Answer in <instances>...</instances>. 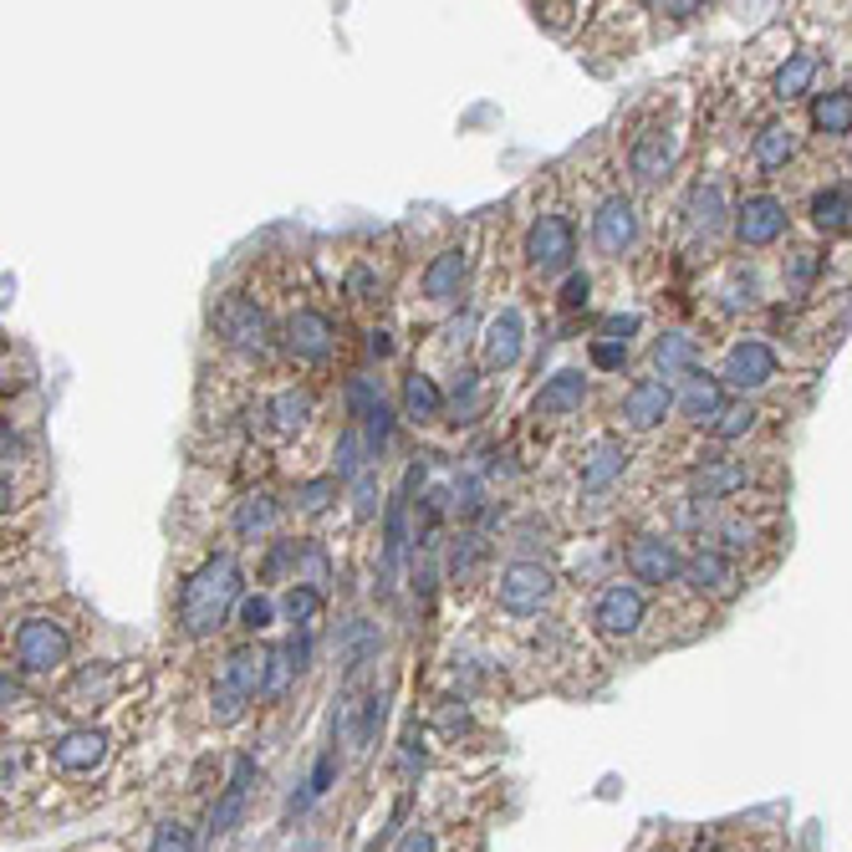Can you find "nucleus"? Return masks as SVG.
<instances>
[{
    "instance_id": "nucleus-1",
    "label": "nucleus",
    "mask_w": 852,
    "mask_h": 852,
    "mask_svg": "<svg viewBox=\"0 0 852 852\" xmlns=\"http://www.w3.org/2000/svg\"><path fill=\"white\" fill-rule=\"evenodd\" d=\"M255 297L271 306L276 317V337H281V363L301 373H327L342 358V312H333V301L312 281V271L276 255V261H255Z\"/></svg>"
},
{
    "instance_id": "nucleus-2",
    "label": "nucleus",
    "mask_w": 852,
    "mask_h": 852,
    "mask_svg": "<svg viewBox=\"0 0 852 852\" xmlns=\"http://www.w3.org/2000/svg\"><path fill=\"white\" fill-rule=\"evenodd\" d=\"M562 179H567L577 215H582L587 251L598 255L602 266L634 261L643 246V200L623 174L613 138H598L587 153H577V174H562Z\"/></svg>"
},
{
    "instance_id": "nucleus-3",
    "label": "nucleus",
    "mask_w": 852,
    "mask_h": 852,
    "mask_svg": "<svg viewBox=\"0 0 852 852\" xmlns=\"http://www.w3.org/2000/svg\"><path fill=\"white\" fill-rule=\"evenodd\" d=\"M689 128H694V98L685 87H668V92L659 87L638 108L623 113L613 149H618V164L638 200H653V195H664L679 179L689 153Z\"/></svg>"
},
{
    "instance_id": "nucleus-4",
    "label": "nucleus",
    "mask_w": 852,
    "mask_h": 852,
    "mask_svg": "<svg viewBox=\"0 0 852 852\" xmlns=\"http://www.w3.org/2000/svg\"><path fill=\"white\" fill-rule=\"evenodd\" d=\"M526 220H521V240H516V276L531 297H547L577 271L582 255V230H577V204L567 195L562 168L536 174L531 185L521 189Z\"/></svg>"
},
{
    "instance_id": "nucleus-5",
    "label": "nucleus",
    "mask_w": 852,
    "mask_h": 852,
    "mask_svg": "<svg viewBox=\"0 0 852 852\" xmlns=\"http://www.w3.org/2000/svg\"><path fill=\"white\" fill-rule=\"evenodd\" d=\"M11 634H5V668L21 674V679H67L72 659H77V643H83V602L67 598H47L32 602V607H16L5 613Z\"/></svg>"
},
{
    "instance_id": "nucleus-6",
    "label": "nucleus",
    "mask_w": 852,
    "mask_h": 852,
    "mask_svg": "<svg viewBox=\"0 0 852 852\" xmlns=\"http://www.w3.org/2000/svg\"><path fill=\"white\" fill-rule=\"evenodd\" d=\"M246 598V567L235 547H210L195 567L179 577L174 598V638L179 643H215L235 623V607Z\"/></svg>"
},
{
    "instance_id": "nucleus-7",
    "label": "nucleus",
    "mask_w": 852,
    "mask_h": 852,
    "mask_svg": "<svg viewBox=\"0 0 852 852\" xmlns=\"http://www.w3.org/2000/svg\"><path fill=\"white\" fill-rule=\"evenodd\" d=\"M710 368L719 373V384L730 388V399H761V403H770L776 393H786L797 378L812 384V373H817V368H806L802 358H791L766 327L725 333V342H719Z\"/></svg>"
},
{
    "instance_id": "nucleus-8",
    "label": "nucleus",
    "mask_w": 852,
    "mask_h": 852,
    "mask_svg": "<svg viewBox=\"0 0 852 852\" xmlns=\"http://www.w3.org/2000/svg\"><path fill=\"white\" fill-rule=\"evenodd\" d=\"M812 138L802 128V113H761L755 108L746 123V149H740V189H781L812 164Z\"/></svg>"
},
{
    "instance_id": "nucleus-9",
    "label": "nucleus",
    "mask_w": 852,
    "mask_h": 852,
    "mask_svg": "<svg viewBox=\"0 0 852 852\" xmlns=\"http://www.w3.org/2000/svg\"><path fill=\"white\" fill-rule=\"evenodd\" d=\"M210 337L225 358H235L240 368H271L281 363V337H276V317L271 306L255 297L251 286H225L210 301Z\"/></svg>"
},
{
    "instance_id": "nucleus-10",
    "label": "nucleus",
    "mask_w": 852,
    "mask_h": 852,
    "mask_svg": "<svg viewBox=\"0 0 852 852\" xmlns=\"http://www.w3.org/2000/svg\"><path fill=\"white\" fill-rule=\"evenodd\" d=\"M653 618H659V598L649 587H638L634 577H602L592 592H587V634L598 638L602 649H634L638 638L653 634Z\"/></svg>"
},
{
    "instance_id": "nucleus-11",
    "label": "nucleus",
    "mask_w": 852,
    "mask_h": 852,
    "mask_svg": "<svg viewBox=\"0 0 852 852\" xmlns=\"http://www.w3.org/2000/svg\"><path fill=\"white\" fill-rule=\"evenodd\" d=\"M567 577L547 556H505L490 572V613L505 623H541L556 613Z\"/></svg>"
},
{
    "instance_id": "nucleus-12",
    "label": "nucleus",
    "mask_w": 852,
    "mask_h": 852,
    "mask_svg": "<svg viewBox=\"0 0 852 852\" xmlns=\"http://www.w3.org/2000/svg\"><path fill=\"white\" fill-rule=\"evenodd\" d=\"M618 562H623V577H634L638 587H649L653 598H664V592H679V582H685L689 541L668 531L664 521H634L618 536Z\"/></svg>"
},
{
    "instance_id": "nucleus-13",
    "label": "nucleus",
    "mask_w": 852,
    "mask_h": 852,
    "mask_svg": "<svg viewBox=\"0 0 852 852\" xmlns=\"http://www.w3.org/2000/svg\"><path fill=\"white\" fill-rule=\"evenodd\" d=\"M475 255H480V225H465L454 230L444 246L424 255L414 281V312L424 317H450L460 297L469 291V276H475Z\"/></svg>"
},
{
    "instance_id": "nucleus-14",
    "label": "nucleus",
    "mask_w": 852,
    "mask_h": 852,
    "mask_svg": "<svg viewBox=\"0 0 852 852\" xmlns=\"http://www.w3.org/2000/svg\"><path fill=\"white\" fill-rule=\"evenodd\" d=\"M679 230H685L689 251H710V261L719 266V251L730 255V220H736V195H730V174L719 168H700L679 195Z\"/></svg>"
},
{
    "instance_id": "nucleus-15",
    "label": "nucleus",
    "mask_w": 852,
    "mask_h": 852,
    "mask_svg": "<svg viewBox=\"0 0 852 852\" xmlns=\"http://www.w3.org/2000/svg\"><path fill=\"white\" fill-rule=\"evenodd\" d=\"M634 439H623L618 429H592V435L577 444V454H572V501L577 505H613L618 501V490L628 485V475H634Z\"/></svg>"
},
{
    "instance_id": "nucleus-16",
    "label": "nucleus",
    "mask_w": 852,
    "mask_h": 852,
    "mask_svg": "<svg viewBox=\"0 0 852 852\" xmlns=\"http://www.w3.org/2000/svg\"><path fill=\"white\" fill-rule=\"evenodd\" d=\"M802 235L797 225V200L791 189H736V220H730V251L766 261Z\"/></svg>"
},
{
    "instance_id": "nucleus-17",
    "label": "nucleus",
    "mask_w": 852,
    "mask_h": 852,
    "mask_svg": "<svg viewBox=\"0 0 852 852\" xmlns=\"http://www.w3.org/2000/svg\"><path fill=\"white\" fill-rule=\"evenodd\" d=\"M317 424V388L306 384V378H291V384H276L266 393H255L251 409H240V429L246 435H261V439H301L306 429Z\"/></svg>"
},
{
    "instance_id": "nucleus-18",
    "label": "nucleus",
    "mask_w": 852,
    "mask_h": 852,
    "mask_svg": "<svg viewBox=\"0 0 852 852\" xmlns=\"http://www.w3.org/2000/svg\"><path fill=\"white\" fill-rule=\"evenodd\" d=\"M128 685H134L128 659H87V664L72 668L67 679H57V710L72 715V725H87L92 715L113 710Z\"/></svg>"
},
{
    "instance_id": "nucleus-19",
    "label": "nucleus",
    "mask_w": 852,
    "mask_h": 852,
    "mask_svg": "<svg viewBox=\"0 0 852 852\" xmlns=\"http://www.w3.org/2000/svg\"><path fill=\"white\" fill-rule=\"evenodd\" d=\"M822 77H827V51L812 47V41H797L786 57H776V62L766 67L761 113H802L806 102L827 87Z\"/></svg>"
},
{
    "instance_id": "nucleus-20",
    "label": "nucleus",
    "mask_w": 852,
    "mask_h": 852,
    "mask_svg": "<svg viewBox=\"0 0 852 852\" xmlns=\"http://www.w3.org/2000/svg\"><path fill=\"white\" fill-rule=\"evenodd\" d=\"M674 424V384L659 373H638L623 384V393L607 409V429H618L623 439H653Z\"/></svg>"
},
{
    "instance_id": "nucleus-21",
    "label": "nucleus",
    "mask_w": 852,
    "mask_h": 852,
    "mask_svg": "<svg viewBox=\"0 0 852 852\" xmlns=\"http://www.w3.org/2000/svg\"><path fill=\"white\" fill-rule=\"evenodd\" d=\"M526 352H531L526 306L505 301V306H496V312L480 322V333H475V368H480L485 378H505V373H516L521 363H526Z\"/></svg>"
},
{
    "instance_id": "nucleus-22",
    "label": "nucleus",
    "mask_w": 852,
    "mask_h": 852,
    "mask_svg": "<svg viewBox=\"0 0 852 852\" xmlns=\"http://www.w3.org/2000/svg\"><path fill=\"white\" fill-rule=\"evenodd\" d=\"M832 276V246H822L812 235H791L781 251L770 255V281H776V301H812L827 291Z\"/></svg>"
},
{
    "instance_id": "nucleus-23",
    "label": "nucleus",
    "mask_w": 852,
    "mask_h": 852,
    "mask_svg": "<svg viewBox=\"0 0 852 852\" xmlns=\"http://www.w3.org/2000/svg\"><path fill=\"white\" fill-rule=\"evenodd\" d=\"M797 225L802 235L822 240V246H842L852 240V179L832 174V179H812L797 200Z\"/></svg>"
},
{
    "instance_id": "nucleus-24",
    "label": "nucleus",
    "mask_w": 852,
    "mask_h": 852,
    "mask_svg": "<svg viewBox=\"0 0 852 852\" xmlns=\"http://www.w3.org/2000/svg\"><path fill=\"white\" fill-rule=\"evenodd\" d=\"M751 577L755 572L746 567V562H736V556L715 552V547H689L679 592H689V598L704 602V607H730V602L751 587Z\"/></svg>"
},
{
    "instance_id": "nucleus-25",
    "label": "nucleus",
    "mask_w": 852,
    "mask_h": 852,
    "mask_svg": "<svg viewBox=\"0 0 852 852\" xmlns=\"http://www.w3.org/2000/svg\"><path fill=\"white\" fill-rule=\"evenodd\" d=\"M786 424V409L761 399H730V409L710 424V435H700L710 450H730V454H766L761 439L776 435Z\"/></svg>"
},
{
    "instance_id": "nucleus-26",
    "label": "nucleus",
    "mask_w": 852,
    "mask_h": 852,
    "mask_svg": "<svg viewBox=\"0 0 852 852\" xmlns=\"http://www.w3.org/2000/svg\"><path fill=\"white\" fill-rule=\"evenodd\" d=\"M113 751H117L113 730L98 725V719H87V725H67V730H57V736L47 740L51 770H57V776H67V781H87V776L108 770Z\"/></svg>"
},
{
    "instance_id": "nucleus-27",
    "label": "nucleus",
    "mask_w": 852,
    "mask_h": 852,
    "mask_svg": "<svg viewBox=\"0 0 852 852\" xmlns=\"http://www.w3.org/2000/svg\"><path fill=\"white\" fill-rule=\"evenodd\" d=\"M592 399V373L587 368H556L547 384L531 393V409H526V424L536 435L541 429H562V424H577Z\"/></svg>"
},
{
    "instance_id": "nucleus-28",
    "label": "nucleus",
    "mask_w": 852,
    "mask_h": 852,
    "mask_svg": "<svg viewBox=\"0 0 852 852\" xmlns=\"http://www.w3.org/2000/svg\"><path fill=\"white\" fill-rule=\"evenodd\" d=\"M812 153H842L852 143V77H837L802 108Z\"/></svg>"
},
{
    "instance_id": "nucleus-29",
    "label": "nucleus",
    "mask_w": 852,
    "mask_h": 852,
    "mask_svg": "<svg viewBox=\"0 0 852 852\" xmlns=\"http://www.w3.org/2000/svg\"><path fill=\"white\" fill-rule=\"evenodd\" d=\"M388 291H393V261L388 255H348L342 261V281H337V301H342V312L352 317L373 322L384 312Z\"/></svg>"
},
{
    "instance_id": "nucleus-30",
    "label": "nucleus",
    "mask_w": 852,
    "mask_h": 852,
    "mask_svg": "<svg viewBox=\"0 0 852 852\" xmlns=\"http://www.w3.org/2000/svg\"><path fill=\"white\" fill-rule=\"evenodd\" d=\"M286 516V501L271 490V485H251L230 501V516H225V536L230 547H271L276 541V526Z\"/></svg>"
},
{
    "instance_id": "nucleus-31",
    "label": "nucleus",
    "mask_w": 852,
    "mask_h": 852,
    "mask_svg": "<svg viewBox=\"0 0 852 852\" xmlns=\"http://www.w3.org/2000/svg\"><path fill=\"white\" fill-rule=\"evenodd\" d=\"M730 409V388L719 384V373L704 363V368L685 373L679 384H674V418L685 424V435H710V424Z\"/></svg>"
},
{
    "instance_id": "nucleus-32",
    "label": "nucleus",
    "mask_w": 852,
    "mask_h": 852,
    "mask_svg": "<svg viewBox=\"0 0 852 852\" xmlns=\"http://www.w3.org/2000/svg\"><path fill=\"white\" fill-rule=\"evenodd\" d=\"M399 418L414 429H435L439 418H450V388L429 368H409L399 378Z\"/></svg>"
},
{
    "instance_id": "nucleus-33",
    "label": "nucleus",
    "mask_w": 852,
    "mask_h": 852,
    "mask_svg": "<svg viewBox=\"0 0 852 852\" xmlns=\"http://www.w3.org/2000/svg\"><path fill=\"white\" fill-rule=\"evenodd\" d=\"M704 368V337L689 333V327H659L649 342V373H659V378H668V384H679L685 373Z\"/></svg>"
},
{
    "instance_id": "nucleus-34",
    "label": "nucleus",
    "mask_w": 852,
    "mask_h": 852,
    "mask_svg": "<svg viewBox=\"0 0 852 852\" xmlns=\"http://www.w3.org/2000/svg\"><path fill=\"white\" fill-rule=\"evenodd\" d=\"M485 567H490V536L475 531V526H460L450 536V556H444V582H450L454 598H469L480 587ZM490 582V577H485Z\"/></svg>"
},
{
    "instance_id": "nucleus-35",
    "label": "nucleus",
    "mask_w": 852,
    "mask_h": 852,
    "mask_svg": "<svg viewBox=\"0 0 852 852\" xmlns=\"http://www.w3.org/2000/svg\"><path fill=\"white\" fill-rule=\"evenodd\" d=\"M215 674L230 689H240L246 700H261V694H266V679H271V643H261V638H240V643H230V649L220 653Z\"/></svg>"
},
{
    "instance_id": "nucleus-36",
    "label": "nucleus",
    "mask_w": 852,
    "mask_h": 852,
    "mask_svg": "<svg viewBox=\"0 0 852 852\" xmlns=\"http://www.w3.org/2000/svg\"><path fill=\"white\" fill-rule=\"evenodd\" d=\"M251 781H255V761L251 755H235L230 761V776H225V791L215 797L210 806V817H204V837L220 842V837H230L246 817V802H251Z\"/></svg>"
},
{
    "instance_id": "nucleus-37",
    "label": "nucleus",
    "mask_w": 852,
    "mask_h": 852,
    "mask_svg": "<svg viewBox=\"0 0 852 852\" xmlns=\"http://www.w3.org/2000/svg\"><path fill=\"white\" fill-rule=\"evenodd\" d=\"M342 490H348V485L337 480L333 469H322V475H301V480L291 485V496H286V511H297L301 521H322L337 501H342Z\"/></svg>"
},
{
    "instance_id": "nucleus-38",
    "label": "nucleus",
    "mask_w": 852,
    "mask_h": 852,
    "mask_svg": "<svg viewBox=\"0 0 852 852\" xmlns=\"http://www.w3.org/2000/svg\"><path fill=\"white\" fill-rule=\"evenodd\" d=\"M281 598V618L291 623V634H312L322 618V607H327V592L317 582H291L276 592Z\"/></svg>"
},
{
    "instance_id": "nucleus-39",
    "label": "nucleus",
    "mask_w": 852,
    "mask_h": 852,
    "mask_svg": "<svg viewBox=\"0 0 852 852\" xmlns=\"http://www.w3.org/2000/svg\"><path fill=\"white\" fill-rule=\"evenodd\" d=\"M485 414V373L475 368V358L454 368L450 384V424H475Z\"/></svg>"
},
{
    "instance_id": "nucleus-40",
    "label": "nucleus",
    "mask_w": 852,
    "mask_h": 852,
    "mask_svg": "<svg viewBox=\"0 0 852 852\" xmlns=\"http://www.w3.org/2000/svg\"><path fill=\"white\" fill-rule=\"evenodd\" d=\"M373 465H378V460H373L363 429H358V424H342V429H337V444H333V475L342 485H352L358 475H368Z\"/></svg>"
},
{
    "instance_id": "nucleus-41",
    "label": "nucleus",
    "mask_w": 852,
    "mask_h": 852,
    "mask_svg": "<svg viewBox=\"0 0 852 852\" xmlns=\"http://www.w3.org/2000/svg\"><path fill=\"white\" fill-rule=\"evenodd\" d=\"M251 704L255 700H246L240 689H230L225 679H210V689H204V719L215 725V730H230V725H240V719L251 715Z\"/></svg>"
},
{
    "instance_id": "nucleus-42",
    "label": "nucleus",
    "mask_w": 852,
    "mask_h": 852,
    "mask_svg": "<svg viewBox=\"0 0 852 852\" xmlns=\"http://www.w3.org/2000/svg\"><path fill=\"white\" fill-rule=\"evenodd\" d=\"M276 618H281V598H276L271 587H255V592H246V598H240V607H235V628H240V638H261Z\"/></svg>"
},
{
    "instance_id": "nucleus-43",
    "label": "nucleus",
    "mask_w": 852,
    "mask_h": 852,
    "mask_svg": "<svg viewBox=\"0 0 852 852\" xmlns=\"http://www.w3.org/2000/svg\"><path fill=\"white\" fill-rule=\"evenodd\" d=\"M348 501H352L348 511H352V521H358V526H368V521H378V511H388V505H384V475H378V465L348 485Z\"/></svg>"
},
{
    "instance_id": "nucleus-44",
    "label": "nucleus",
    "mask_w": 852,
    "mask_h": 852,
    "mask_svg": "<svg viewBox=\"0 0 852 852\" xmlns=\"http://www.w3.org/2000/svg\"><path fill=\"white\" fill-rule=\"evenodd\" d=\"M143 852H200V837L185 817H159L149 827V848Z\"/></svg>"
},
{
    "instance_id": "nucleus-45",
    "label": "nucleus",
    "mask_w": 852,
    "mask_h": 852,
    "mask_svg": "<svg viewBox=\"0 0 852 852\" xmlns=\"http://www.w3.org/2000/svg\"><path fill=\"white\" fill-rule=\"evenodd\" d=\"M552 306L562 312V317H582L587 306H592V276H587L582 266L572 271L567 281L556 286V297H552Z\"/></svg>"
},
{
    "instance_id": "nucleus-46",
    "label": "nucleus",
    "mask_w": 852,
    "mask_h": 852,
    "mask_svg": "<svg viewBox=\"0 0 852 852\" xmlns=\"http://www.w3.org/2000/svg\"><path fill=\"white\" fill-rule=\"evenodd\" d=\"M587 363L598 373H623L628 368V348H623V342H607V337H587Z\"/></svg>"
},
{
    "instance_id": "nucleus-47",
    "label": "nucleus",
    "mask_w": 852,
    "mask_h": 852,
    "mask_svg": "<svg viewBox=\"0 0 852 852\" xmlns=\"http://www.w3.org/2000/svg\"><path fill=\"white\" fill-rule=\"evenodd\" d=\"M337 766H342V761H337V746L317 755V766H312V776H306V802H312V797H322V791H333Z\"/></svg>"
},
{
    "instance_id": "nucleus-48",
    "label": "nucleus",
    "mask_w": 852,
    "mask_h": 852,
    "mask_svg": "<svg viewBox=\"0 0 852 852\" xmlns=\"http://www.w3.org/2000/svg\"><path fill=\"white\" fill-rule=\"evenodd\" d=\"M393 852H439V832L429 827V822H414V827L393 842Z\"/></svg>"
},
{
    "instance_id": "nucleus-49",
    "label": "nucleus",
    "mask_w": 852,
    "mask_h": 852,
    "mask_svg": "<svg viewBox=\"0 0 852 852\" xmlns=\"http://www.w3.org/2000/svg\"><path fill=\"white\" fill-rule=\"evenodd\" d=\"M837 168H842V174H848V179H852V143H848V149H842V153H837Z\"/></svg>"
},
{
    "instance_id": "nucleus-50",
    "label": "nucleus",
    "mask_w": 852,
    "mask_h": 852,
    "mask_svg": "<svg viewBox=\"0 0 852 852\" xmlns=\"http://www.w3.org/2000/svg\"><path fill=\"white\" fill-rule=\"evenodd\" d=\"M306 852H317V848H306Z\"/></svg>"
}]
</instances>
